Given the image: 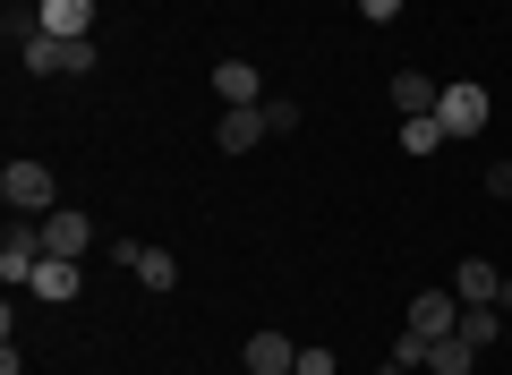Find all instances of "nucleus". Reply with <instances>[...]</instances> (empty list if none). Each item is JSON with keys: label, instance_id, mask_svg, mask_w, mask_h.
Instances as JSON below:
<instances>
[{"label": "nucleus", "instance_id": "f257e3e1", "mask_svg": "<svg viewBox=\"0 0 512 375\" xmlns=\"http://www.w3.org/2000/svg\"><path fill=\"white\" fill-rule=\"evenodd\" d=\"M52 256V239H43L35 214H9V239H0V282L9 290H35V265Z\"/></svg>", "mask_w": 512, "mask_h": 375}, {"label": "nucleus", "instance_id": "f03ea898", "mask_svg": "<svg viewBox=\"0 0 512 375\" xmlns=\"http://www.w3.org/2000/svg\"><path fill=\"white\" fill-rule=\"evenodd\" d=\"M0 197H9V214H60V179H52V162H9L0 171Z\"/></svg>", "mask_w": 512, "mask_h": 375}, {"label": "nucleus", "instance_id": "7ed1b4c3", "mask_svg": "<svg viewBox=\"0 0 512 375\" xmlns=\"http://www.w3.org/2000/svg\"><path fill=\"white\" fill-rule=\"evenodd\" d=\"M436 120H444V137H478V128L495 120V94L478 86V77H461V86L436 94Z\"/></svg>", "mask_w": 512, "mask_h": 375}, {"label": "nucleus", "instance_id": "20e7f679", "mask_svg": "<svg viewBox=\"0 0 512 375\" xmlns=\"http://www.w3.org/2000/svg\"><path fill=\"white\" fill-rule=\"evenodd\" d=\"M18 60L35 77H86L94 69V43H60V35H26L18 43Z\"/></svg>", "mask_w": 512, "mask_h": 375}, {"label": "nucleus", "instance_id": "39448f33", "mask_svg": "<svg viewBox=\"0 0 512 375\" xmlns=\"http://www.w3.org/2000/svg\"><path fill=\"white\" fill-rule=\"evenodd\" d=\"M410 333H427V341L461 333V290H453V282H444V290H419V299H410Z\"/></svg>", "mask_w": 512, "mask_h": 375}, {"label": "nucleus", "instance_id": "423d86ee", "mask_svg": "<svg viewBox=\"0 0 512 375\" xmlns=\"http://www.w3.org/2000/svg\"><path fill=\"white\" fill-rule=\"evenodd\" d=\"M35 18L60 43H94V0H35Z\"/></svg>", "mask_w": 512, "mask_h": 375}, {"label": "nucleus", "instance_id": "0eeeda50", "mask_svg": "<svg viewBox=\"0 0 512 375\" xmlns=\"http://www.w3.org/2000/svg\"><path fill=\"white\" fill-rule=\"evenodd\" d=\"M77 282H86V256H43V265H35V299L43 307H69Z\"/></svg>", "mask_w": 512, "mask_h": 375}, {"label": "nucleus", "instance_id": "6e6552de", "mask_svg": "<svg viewBox=\"0 0 512 375\" xmlns=\"http://www.w3.org/2000/svg\"><path fill=\"white\" fill-rule=\"evenodd\" d=\"M239 367H248V375H299V350H291V333H248Z\"/></svg>", "mask_w": 512, "mask_h": 375}, {"label": "nucleus", "instance_id": "1a4fd4ad", "mask_svg": "<svg viewBox=\"0 0 512 375\" xmlns=\"http://www.w3.org/2000/svg\"><path fill=\"white\" fill-rule=\"evenodd\" d=\"M214 94H222V111H256V103H265V77H256L248 60H222V69H214Z\"/></svg>", "mask_w": 512, "mask_h": 375}, {"label": "nucleus", "instance_id": "9d476101", "mask_svg": "<svg viewBox=\"0 0 512 375\" xmlns=\"http://www.w3.org/2000/svg\"><path fill=\"white\" fill-rule=\"evenodd\" d=\"M256 137H274V120H265V103H256V111H222V120H214V145H222V154H248Z\"/></svg>", "mask_w": 512, "mask_h": 375}, {"label": "nucleus", "instance_id": "9b49d317", "mask_svg": "<svg viewBox=\"0 0 512 375\" xmlns=\"http://www.w3.org/2000/svg\"><path fill=\"white\" fill-rule=\"evenodd\" d=\"M43 239H52V256H86L94 248V222L77 214V205H60V214H43Z\"/></svg>", "mask_w": 512, "mask_h": 375}, {"label": "nucleus", "instance_id": "f8f14e48", "mask_svg": "<svg viewBox=\"0 0 512 375\" xmlns=\"http://www.w3.org/2000/svg\"><path fill=\"white\" fill-rule=\"evenodd\" d=\"M453 290H461V307H495V290H504V282H495L487 256H461V265H453Z\"/></svg>", "mask_w": 512, "mask_h": 375}, {"label": "nucleus", "instance_id": "ddd939ff", "mask_svg": "<svg viewBox=\"0 0 512 375\" xmlns=\"http://www.w3.org/2000/svg\"><path fill=\"white\" fill-rule=\"evenodd\" d=\"M436 94H444V86H427V69H393V103H402L410 120H419V111H436Z\"/></svg>", "mask_w": 512, "mask_h": 375}, {"label": "nucleus", "instance_id": "4468645a", "mask_svg": "<svg viewBox=\"0 0 512 375\" xmlns=\"http://www.w3.org/2000/svg\"><path fill=\"white\" fill-rule=\"evenodd\" d=\"M444 145H453V137H444V120H436V111H419V120H402V154H444Z\"/></svg>", "mask_w": 512, "mask_h": 375}, {"label": "nucleus", "instance_id": "2eb2a0df", "mask_svg": "<svg viewBox=\"0 0 512 375\" xmlns=\"http://www.w3.org/2000/svg\"><path fill=\"white\" fill-rule=\"evenodd\" d=\"M470 367H478V350H470L461 333H444L436 350H427V375H470Z\"/></svg>", "mask_w": 512, "mask_h": 375}, {"label": "nucleus", "instance_id": "dca6fc26", "mask_svg": "<svg viewBox=\"0 0 512 375\" xmlns=\"http://www.w3.org/2000/svg\"><path fill=\"white\" fill-rule=\"evenodd\" d=\"M128 273H137V282H146V290H154V299H163V290H171V282H180V265H171V256H163V248H137V265H128Z\"/></svg>", "mask_w": 512, "mask_h": 375}, {"label": "nucleus", "instance_id": "f3484780", "mask_svg": "<svg viewBox=\"0 0 512 375\" xmlns=\"http://www.w3.org/2000/svg\"><path fill=\"white\" fill-rule=\"evenodd\" d=\"M495 333H504V324H495V307H461V341H470V350H487Z\"/></svg>", "mask_w": 512, "mask_h": 375}, {"label": "nucleus", "instance_id": "a211bd4d", "mask_svg": "<svg viewBox=\"0 0 512 375\" xmlns=\"http://www.w3.org/2000/svg\"><path fill=\"white\" fill-rule=\"evenodd\" d=\"M427 350H436V341H427V333H410V324L393 333V367H410V375H419V367H427Z\"/></svg>", "mask_w": 512, "mask_h": 375}, {"label": "nucleus", "instance_id": "6ab92c4d", "mask_svg": "<svg viewBox=\"0 0 512 375\" xmlns=\"http://www.w3.org/2000/svg\"><path fill=\"white\" fill-rule=\"evenodd\" d=\"M265 120H274L282 137H291V128H299V103H291V94H265Z\"/></svg>", "mask_w": 512, "mask_h": 375}, {"label": "nucleus", "instance_id": "aec40b11", "mask_svg": "<svg viewBox=\"0 0 512 375\" xmlns=\"http://www.w3.org/2000/svg\"><path fill=\"white\" fill-rule=\"evenodd\" d=\"M359 18L367 26H393V18H402V0H359Z\"/></svg>", "mask_w": 512, "mask_h": 375}, {"label": "nucleus", "instance_id": "412c9836", "mask_svg": "<svg viewBox=\"0 0 512 375\" xmlns=\"http://www.w3.org/2000/svg\"><path fill=\"white\" fill-rule=\"evenodd\" d=\"M299 375H333V350H299Z\"/></svg>", "mask_w": 512, "mask_h": 375}, {"label": "nucleus", "instance_id": "4be33fe9", "mask_svg": "<svg viewBox=\"0 0 512 375\" xmlns=\"http://www.w3.org/2000/svg\"><path fill=\"white\" fill-rule=\"evenodd\" d=\"M487 188H495V197H512V162H495V171H487Z\"/></svg>", "mask_w": 512, "mask_h": 375}, {"label": "nucleus", "instance_id": "5701e85b", "mask_svg": "<svg viewBox=\"0 0 512 375\" xmlns=\"http://www.w3.org/2000/svg\"><path fill=\"white\" fill-rule=\"evenodd\" d=\"M495 307H504V316H512V282H504V290H495Z\"/></svg>", "mask_w": 512, "mask_h": 375}, {"label": "nucleus", "instance_id": "b1692460", "mask_svg": "<svg viewBox=\"0 0 512 375\" xmlns=\"http://www.w3.org/2000/svg\"><path fill=\"white\" fill-rule=\"evenodd\" d=\"M376 375H410V367H393V358H384V367H376Z\"/></svg>", "mask_w": 512, "mask_h": 375}, {"label": "nucleus", "instance_id": "393cba45", "mask_svg": "<svg viewBox=\"0 0 512 375\" xmlns=\"http://www.w3.org/2000/svg\"><path fill=\"white\" fill-rule=\"evenodd\" d=\"M350 9H359V0H350Z\"/></svg>", "mask_w": 512, "mask_h": 375}]
</instances>
